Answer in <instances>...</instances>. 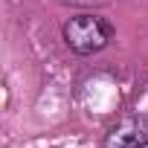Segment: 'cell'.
<instances>
[{"label":"cell","mask_w":148,"mask_h":148,"mask_svg":"<svg viewBox=\"0 0 148 148\" xmlns=\"http://www.w3.org/2000/svg\"><path fill=\"white\" fill-rule=\"evenodd\" d=\"M110 38H113V26L99 15H76L64 26L67 47L79 55H93V52L105 49Z\"/></svg>","instance_id":"cell-1"},{"label":"cell","mask_w":148,"mask_h":148,"mask_svg":"<svg viewBox=\"0 0 148 148\" xmlns=\"http://www.w3.org/2000/svg\"><path fill=\"white\" fill-rule=\"evenodd\" d=\"M142 122L139 119H134V116H128V119H122L110 134H108V139H105V148H142Z\"/></svg>","instance_id":"cell-2"},{"label":"cell","mask_w":148,"mask_h":148,"mask_svg":"<svg viewBox=\"0 0 148 148\" xmlns=\"http://www.w3.org/2000/svg\"><path fill=\"white\" fill-rule=\"evenodd\" d=\"M61 3H70V6H105L108 0H61Z\"/></svg>","instance_id":"cell-3"},{"label":"cell","mask_w":148,"mask_h":148,"mask_svg":"<svg viewBox=\"0 0 148 148\" xmlns=\"http://www.w3.org/2000/svg\"><path fill=\"white\" fill-rule=\"evenodd\" d=\"M142 148H148V142H142Z\"/></svg>","instance_id":"cell-4"}]
</instances>
